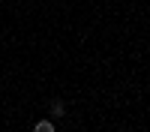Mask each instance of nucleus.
I'll return each mask as SVG.
<instances>
[{
  "label": "nucleus",
  "instance_id": "obj_1",
  "mask_svg": "<svg viewBox=\"0 0 150 132\" xmlns=\"http://www.w3.org/2000/svg\"><path fill=\"white\" fill-rule=\"evenodd\" d=\"M33 132H54V123L51 120H39V123L33 126Z\"/></svg>",
  "mask_w": 150,
  "mask_h": 132
},
{
  "label": "nucleus",
  "instance_id": "obj_2",
  "mask_svg": "<svg viewBox=\"0 0 150 132\" xmlns=\"http://www.w3.org/2000/svg\"><path fill=\"white\" fill-rule=\"evenodd\" d=\"M51 114H54V117H63V114H66V105L60 102V99H54V102H51Z\"/></svg>",
  "mask_w": 150,
  "mask_h": 132
}]
</instances>
